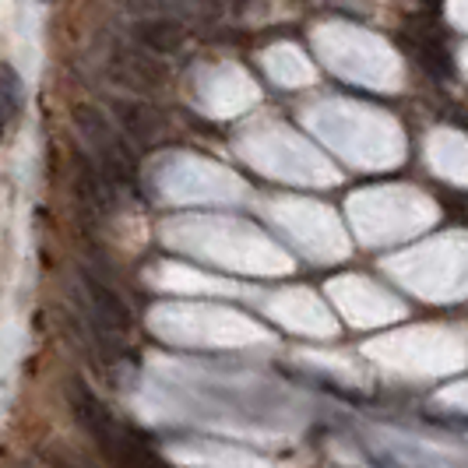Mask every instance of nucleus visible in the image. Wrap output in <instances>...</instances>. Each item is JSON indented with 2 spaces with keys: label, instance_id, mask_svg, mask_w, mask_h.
Listing matches in <instances>:
<instances>
[{
  "label": "nucleus",
  "instance_id": "obj_2",
  "mask_svg": "<svg viewBox=\"0 0 468 468\" xmlns=\"http://www.w3.org/2000/svg\"><path fill=\"white\" fill-rule=\"evenodd\" d=\"M314 127L349 159L363 169H395L405 163L409 141L399 120L384 110L363 102H331L321 106Z\"/></svg>",
  "mask_w": 468,
  "mask_h": 468
},
{
  "label": "nucleus",
  "instance_id": "obj_9",
  "mask_svg": "<svg viewBox=\"0 0 468 468\" xmlns=\"http://www.w3.org/2000/svg\"><path fill=\"white\" fill-rule=\"evenodd\" d=\"M68 395H70V405H74V416H78V422L85 426V433H89L106 454L123 458V441H120L117 420L110 416V409H106L102 401L95 399L92 388H85L81 380H70Z\"/></svg>",
  "mask_w": 468,
  "mask_h": 468
},
{
  "label": "nucleus",
  "instance_id": "obj_4",
  "mask_svg": "<svg viewBox=\"0 0 468 468\" xmlns=\"http://www.w3.org/2000/svg\"><path fill=\"white\" fill-rule=\"evenodd\" d=\"M367 356L401 377H451L468 367V338L454 328L420 324L374 338Z\"/></svg>",
  "mask_w": 468,
  "mask_h": 468
},
{
  "label": "nucleus",
  "instance_id": "obj_1",
  "mask_svg": "<svg viewBox=\"0 0 468 468\" xmlns=\"http://www.w3.org/2000/svg\"><path fill=\"white\" fill-rule=\"evenodd\" d=\"M384 271L426 303L468 300V229L441 233L384 261Z\"/></svg>",
  "mask_w": 468,
  "mask_h": 468
},
{
  "label": "nucleus",
  "instance_id": "obj_10",
  "mask_svg": "<svg viewBox=\"0 0 468 468\" xmlns=\"http://www.w3.org/2000/svg\"><path fill=\"white\" fill-rule=\"evenodd\" d=\"M296 211H300V218L292 222V236L300 233V239L314 254H321V258L349 254V239H346V233L338 229V222L331 218L328 211L314 208V205H300Z\"/></svg>",
  "mask_w": 468,
  "mask_h": 468
},
{
  "label": "nucleus",
  "instance_id": "obj_12",
  "mask_svg": "<svg viewBox=\"0 0 468 468\" xmlns=\"http://www.w3.org/2000/svg\"><path fill=\"white\" fill-rule=\"evenodd\" d=\"M22 102H25V89L18 70L11 68V64H0V106H4V113H7L11 123L22 113Z\"/></svg>",
  "mask_w": 468,
  "mask_h": 468
},
{
  "label": "nucleus",
  "instance_id": "obj_16",
  "mask_svg": "<svg viewBox=\"0 0 468 468\" xmlns=\"http://www.w3.org/2000/svg\"><path fill=\"white\" fill-rule=\"evenodd\" d=\"M11 127V120H7V113H4V106H0V141H4V131Z\"/></svg>",
  "mask_w": 468,
  "mask_h": 468
},
{
  "label": "nucleus",
  "instance_id": "obj_8",
  "mask_svg": "<svg viewBox=\"0 0 468 468\" xmlns=\"http://www.w3.org/2000/svg\"><path fill=\"white\" fill-rule=\"evenodd\" d=\"M426 163L430 173L444 184L468 190V138L458 127H433L426 134Z\"/></svg>",
  "mask_w": 468,
  "mask_h": 468
},
{
  "label": "nucleus",
  "instance_id": "obj_5",
  "mask_svg": "<svg viewBox=\"0 0 468 468\" xmlns=\"http://www.w3.org/2000/svg\"><path fill=\"white\" fill-rule=\"evenodd\" d=\"M321 53L342 78L356 85H367L377 92H399L405 85V64L391 49L388 39H380L356 25H331L321 36Z\"/></svg>",
  "mask_w": 468,
  "mask_h": 468
},
{
  "label": "nucleus",
  "instance_id": "obj_13",
  "mask_svg": "<svg viewBox=\"0 0 468 468\" xmlns=\"http://www.w3.org/2000/svg\"><path fill=\"white\" fill-rule=\"evenodd\" d=\"M437 405L454 409V412H465V416H468V380H458V384L444 388V391L437 395Z\"/></svg>",
  "mask_w": 468,
  "mask_h": 468
},
{
  "label": "nucleus",
  "instance_id": "obj_7",
  "mask_svg": "<svg viewBox=\"0 0 468 468\" xmlns=\"http://www.w3.org/2000/svg\"><path fill=\"white\" fill-rule=\"evenodd\" d=\"M74 123L85 134V141L92 144L95 159L102 163V169L110 176H117V180H131L134 176V163H131L123 141H120V134L106 123V117L99 110H92V106H74Z\"/></svg>",
  "mask_w": 468,
  "mask_h": 468
},
{
  "label": "nucleus",
  "instance_id": "obj_6",
  "mask_svg": "<svg viewBox=\"0 0 468 468\" xmlns=\"http://www.w3.org/2000/svg\"><path fill=\"white\" fill-rule=\"evenodd\" d=\"M338 306L346 310L352 324L359 328H384V324H395L405 317V303H399L391 292H384L380 285L367 279H346L331 285Z\"/></svg>",
  "mask_w": 468,
  "mask_h": 468
},
{
  "label": "nucleus",
  "instance_id": "obj_15",
  "mask_svg": "<svg viewBox=\"0 0 468 468\" xmlns=\"http://www.w3.org/2000/svg\"><path fill=\"white\" fill-rule=\"evenodd\" d=\"M458 68H462V74L468 78V47L458 49Z\"/></svg>",
  "mask_w": 468,
  "mask_h": 468
},
{
  "label": "nucleus",
  "instance_id": "obj_3",
  "mask_svg": "<svg viewBox=\"0 0 468 468\" xmlns=\"http://www.w3.org/2000/svg\"><path fill=\"white\" fill-rule=\"evenodd\" d=\"M349 215L363 243L395 247L437 226L441 205L420 187H367L349 201Z\"/></svg>",
  "mask_w": 468,
  "mask_h": 468
},
{
  "label": "nucleus",
  "instance_id": "obj_11",
  "mask_svg": "<svg viewBox=\"0 0 468 468\" xmlns=\"http://www.w3.org/2000/svg\"><path fill=\"white\" fill-rule=\"evenodd\" d=\"M85 289H89V300H92L95 328L110 335V338H123L131 331V310L123 303V296H117L110 285H102L92 275H85Z\"/></svg>",
  "mask_w": 468,
  "mask_h": 468
},
{
  "label": "nucleus",
  "instance_id": "obj_14",
  "mask_svg": "<svg viewBox=\"0 0 468 468\" xmlns=\"http://www.w3.org/2000/svg\"><path fill=\"white\" fill-rule=\"evenodd\" d=\"M447 18L468 32V0H447Z\"/></svg>",
  "mask_w": 468,
  "mask_h": 468
}]
</instances>
